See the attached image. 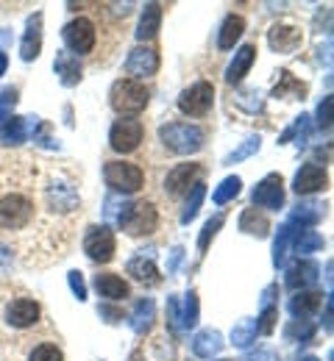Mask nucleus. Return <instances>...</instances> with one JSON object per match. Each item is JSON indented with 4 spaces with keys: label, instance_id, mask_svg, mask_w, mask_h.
<instances>
[{
    "label": "nucleus",
    "instance_id": "6ab92c4d",
    "mask_svg": "<svg viewBox=\"0 0 334 361\" xmlns=\"http://www.w3.org/2000/svg\"><path fill=\"white\" fill-rule=\"evenodd\" d=\"M254 59H256V47L254 45H242L234 53V61L229 64V70H226V81L229 84H239L242 78H245V73L251 70V64H254Z\"/></svg>",
    "mask_w": 334,
    "mask_h": 361
},
{
    "label": "nucleus",
    "instance_id": "c03bdc74",
    "mask_svg": "<svg viewBox=\"0 0 334 361\" xmlns=\"http://www.w3.org/2000/svg\"><path fill=\"white\" fill-rule=\"evenodd\" d=\"M6 45H11V34H8V31H0V53H3Z\"/></svg>",
    "mask_w": 334,
    "mask_h": 361
},
{
    "label": "nucleus",
    "instance_id": "393cba45",
    "mask_svg": "<svg viewBox=\"0 0 334 361\" xmlns=\"http://www.w3.org/2000/svg\"><path fill=\"white\" fill-rule=\"evenodd\" d=\"M321 217H323V206H318V203H304V206H295V212L290 214V223H287V226L309 228V226H315Z\"/></svg>",
    "mask_w": 334,
    "mask_h": 361
},
{
    "label": "nucleus",
    "instance_id": "a18cd8bd",
    "mask_svg": "<svg viewBox=\"0 0 334 361\" xmlns=\"http://www.w3.org/2000/svg\"><path fill=\"white\" fill-rule=\"evenodd\" d=\"M6 64H8V61H6V53H0V75L6 73Z\"/></svg>",
    "mask_w": 334,
    "mask_h": 361
},
{
    "label": "nucleus",
    "instance_id": "dca6fc26",
    "mask_svg": "<svg viewBox=\"0 0 334 361\" xmlns=\"http://www.w3.org/2000/svg\"><path fill=\"white\" fill-rule=\"evenodd\" d=\"M318 278V264L309 262V259H298L290 270H287V286L290 289H304L309 283H315Z\"/></svg>",
    "mask_w": 334,
    "mask_h": 361
},
{
    "label": "nucleus",
    "instance_id": "72a5a7b5",
    "mask_svg": "<svg viewBox=\"0 0 334 361\" xmlns=\"http://www.w3.org/2000/svg\"><path fill=\"white\" fill-rule=\"evenodd\" d=\"M28 361H64V356H61V350L56 345H40V348L31 350Z\"/></svg>",
    "mask_w": 334,
    "mask_h": 361
},
{
    "label": "nucleus",
    "instance_id": "f03ea898",
    "mask_svg": "<svg viewBox=\"0 0 334 361\" xmlns=\"http://www.w3.org/2000/svg\"><path fill=\"white\" fill-rule=\"evenodd\" d=\"M117 223L123 226L126 233H131V236H145V233L156 231L159 214H156L153 203L140 200V203H129V206H123V212L117 214Z\"/></svg>",
    "mask_w": 334,
    "mask_h": 361
},
{
    "label": "nucleus",
    "instance_id": "58836bf2",
    "mask_svg": "<svg viewBox=\"0 0 334 361\" xmlns=\"http://www.w3.org/2000/svg\"><path fill=\"white\" fill-rule=\"evenodd\" d=\"M67 281H70V289H73V295L78 298V300H87V283H84V275L78 270H73L67 275Z\"/></svg>",
    "mask_w": 334,
    "mask_h": 361
},
{
    "label": "nucleus",
    "instance_id": "2eb2a0df",
    "mask_svg": "<svg viewBox=\"0 0 334 361\" xmlns=\"http://www.w3.org/2000/svg\"><path fill=\"white\" fill-rule=\"evenodd\" d=\"M321 303H323V295H321V292H306V289H301L298 295L290 298V314L295 317V319H306V317L315 314V312L321 309Z\"/></svg>",
    "mask_w": 334,
    "mask_h": 361
},
{
    "label": "nucleus",
    "instance_id": "f704fd0d",
    "mask_svg": "<svg viewBox=\"0 0 334 361\" xmlns=\"http://www.w3.org/2000/svg\"><path fill=\"white\" fill-rule=\"evenodd\" d=\"M259 150V136H251V139H245V145L237 147L229 159H226V164H234V161H242V159H248L251 153H256Z\"/></svg>",
    "mask_w": 334,
    "mask_h": 361
},
{
    "label": "nucleus",
    "instance_id": "f3484780",
    "mask_svg": "<svg viewBox=\"0 0 334 361\" xmlns=\"http://www.w3.org/2000/svg\"><path fill=\"white\" fill-rule=\"evenodd\" d=\"M53 67H56V75L61 78L64 87H76V84L81 81V64H78V59H76L73 53L61 50V53L56 56Z\"/></svg>",
    "mask_w": 334,
    "mask_h": 361
},
{
    "label": "nucleus",
    "instance_id": "c85d7f7f",
    "mask_svg": "<svg viewBox=\"0 0 334 361\" xmlns=\"http://www.w3.org/2000/svg\"><path fill=\"white\" fill-rule=\"evenodd\" d=\"M256 334H259L256 319H242V322H237V325L232 328V342H234L237 348H248V345L256 339Z\"/></svg>",
    "mask_w": 334,
    "mask_h": 361
},
{
    "label": "nucleus",
    "instance_id": "f257e3e1",
    "mask_svg": "<svg viewBox=\"0 0 334 361\" xmlns=\"http://www.w3.org/2000/svg\"><path fill=\"white\" fill-rule=\"evenodd\" d=\"M109 103L120 114H140L148 106V90L140 81L120 78V81H114V87L109 92Z\"/></svg>",
    "mask_w": 334,
    "mask_h": 361
},
{
    "label": "nucleus",
    "instance_id": "cd10ccee",
    "mask_svg": "<svg viewBox=\"0 0 334 361\" xmlns=\"http://www.w3.org/2000/svg\"><path fill=\"white\" fill-rule=\"evenodd\" d=\"M321 247H323V236L318 231H309V228L298 231V236H295V253L298 256H306V253L321 250Z\"/></svg>",
    "mask_w": 334,
    "mask_h": 361
},
{
    "label": "nucleus",
    "instance_id": "c9c22d12",
    "mask_svg": "<svg viewBox=\"0 0 334 361\" xmlns=\"http://www.w3.org/2000/svg\"><path fill=\"white\" fill-rule=\"evenodd\" d=\"M17 106V92L14 90H3L0 92V126L11 117V109Z\"/></svg>",
    "mask_w": 334,
    "mask_h": 361
},
{
    "label": "nucleus",
    "instance_id": "e433bc0d",
    "mask_svg": "<svg viewBox=\"0 0 334 361\" xmlns=\"http://www.w3.org/2000/svg\"><path fill=\"white\" fill-rule=\"evenodd\" d=\"M195 322H198V295L190 292L187 295V309L181 317V328H195Z\"/></svg>",
    "mask_w": 334,
    "mask_h": 361
},
{
    "label": "nucleus",
    "instance_id": "a211bd4d",
    "mask_svg": "<svg viewBox=\"0 0 334 361\" xmlns=\"http://www.w3.org/2000/svg\"><path fill=\"white\" fill-rule=\"evenodd\" d=\"M201 173V167L198 164H179L176 170H170L167 173V180H165V189L170 192V195H181V192H187L190 189L192 178Z\"/></svg>",
    "mask_w": 334,
    "mask_h": 361
},
{
    "label": "nucleus",
    "instance_id": "9d476101",
    "mask_svg": "<svg viewBox=\"0 0 334 361\" xmlns=\"http://www.w3.org/2000/svg\"><path fill=\"white\" fill-rule=\"evenodd\" d=\"M159 70V53L150 50V47H134L129 53V61H126V73L131 75V81L137 78H148Z\"/></svg>",
    "mask_w": 334,
    "mask_h": 361
},
{
    "label": "nucleus",
    "instance_id": "423d86ee",
    "mask_svg": "<svg viewBox=\"0 0 334 361\" xmlns=\"http://www.w3.org/2000/svg\"><path fill=\"white\" fill-rule=\"evenodd\" d=\"M114 247H117L114 233L106 226H93L87 231V236H84V250H87V256H90L93 262H100V264L112 262Z\"/></svg>",
    "mask_w": 334,
    "mask_h": 361
},
{
    "label": "nucleus",
    "instance_id": "7ed1b4c3",
    "mask_svg": "<svg viewBox=\"0 0 334 361\" xmlns=\"http://www.w3.org/2000/svg\"><path fill=\"white\" fill-rule=\"evenodd\" d=\"M162 142L173 150V153H195L203 147V131L198 126L190 123H170V126H162Z\"/></svg>",
    "mask_w": 334,
    "mask_h": 361
},
{
    "label": "nucleus",
    "instance_id": "ddd939ff",
    "mask_svg": "<svg viewBox=\"0 0 334 361\" xmlns=\"http://www.w3.org/2000/svg\"><path fill=\"white\" fill-rule=\"evenodd\" d=\"M42 50V14H34L28 20V28H25V37H23V45H20V56L25 61H34Z\"/></svg>",
    "mask_w": 334,
    "mask_h": 361
},
{
    "label": "nucleus",
    "instance_id": "2f4dec72",
    "mask_svg": "<svg viewBox=\"0 0 334 361\" xmlns=\"http://www.w3.org/2000/svg\"><path fill=\"white\" fill-rule=\"evenodd\" d=\"M292 226H282L279 233H276V242H273V264L282 267L287 259V247H290V239H292Z\"/></svg>",
    "mask_w": 334,
    "mask_h": 361
},
{
    "label": "nucleus",
    "instance_id": "9b49d317",
    "mask_svg": "<svg viewBox=\"0 0 334 361\" xmlns=\"http://www.w3.org/2000/svg\"><path fill=\"white\" fill-rule=\"evenodd\" d=\"M6 319H8L11 328L25 331V328L37 325V319H40V303L31 300V298H17V300L6 309Z\"/></svg>",
    "mask_w": 334,
    "mask_h": 361
},
{
    "label": "nucleus",
    "instance_id": "ea45409f",
    "mask_svg": "<svg viewBox=\"0 0 334 361\" xmlns=\"http://www.w3.org/2000/svg\"><path fill=\"white\" fill-rule=\"evenodd\" d=\"M332 97H323V103L318 106V123L323 126V128H329L332 126Z\"/></svg>",
    "mask_w": 334,
    "mask_h": 361
},
{
    "label": "nucleus",
    "instance_id": "bb28decb",
    "mask_svg": "<svg viewBox=\"0 0 334 361\" xmlns=\"http://www.w3.org/2000/svg\"><path fill=\"white\" fill-rule=\"evenodd\" d=\"M150 325H153V300L145 298V300L137 303V309H134V314H131V328H134L137 334H148Z\"/></svg>",
    "mask_w": 334,
    "mask_h": 361
},
{
    "label": "nucleus",
    "instance_id": "4c0bfd02",
    "mask_svg": "<svg viewBox=\"0 0 334 361\" xmlns=\"http://www.w3.org/2000/svg\"><path fill=\"white\" fill-rule=\"evenodd\" d=\"M223 226V217H215V220H209L206 226H203V231H201V239H198V247L201 250H206L209 247V239L217 233V228Z\"/></svg>",
    "mask_w": 334,
    "mask_h": 361
},
{
    "label": "nucleus",
    "instance_id": "4be33fe9",
    "mask_svg": "<svg viewBox=\"0 0 334 361\" xmlns=\"http://www.w3.org/2000/svg\"><path fill=\"white\" fill-rule=\"evenodd\" d=\"M223 350V336L217 331H201L195 339H192V353L201 356V359H212L215 353Z\"/></svg>",
    "mask_w": 334,
    "mask_h": 361
},
{
    "label": "nucleus",
    "instance_id": "412c9836",
    "mask_svg": "<svg viewBox=\"0 0 334 361\" xmlns=\"http://www.w3.org/2000/svg\"><path fill=\"white\" fill-rule=\"evenodd\" d=\"M268 39H270L273 50L290 53V50H295V47L301 45V31L292 28V25H276V28H270V37Z\"/></svg>",
    "mask_w": 334,
    "mask_h": 361
},
{
    "label": "nucleus",
    "instance_id": "37998d69",
    "mask_svg": "<svg viewBox=\"0 0 334 361\" xmlns=\"http://www.w3.org/2000/svg\"><path fill=\"white\" fill-rule=\"evenodd\" d=\"M181 253H184L181 247H173V256H170V264H167V272H173V270H176V264L181 262Z\"/></svg>",
    "mask_w": 334,
    "mask_h": 361
},
{
    "label": "nucleus",
    "instance_id": "b1692460",
    "mask_svg": "<svg viewBox=\"0 0 334 361\" xmlns=\"http://www.w3.org/2000/svg\"><path fill=\"white\" fill-rule=\"evenodd\" d=\"M159 25H162V6L159 3H148L140 17V28H137V37L140 39H153L159 34Z\"/></svg>",
    "mask_w": 334,
    "mask_h": 361
},
{
    "label": "nucleus",
    "instance_id": "49530a36",
    "mask_svg": "<svg viewBox=\"0 0 334 361\" xmlns=\"http://www.w3.org/2000/svg\"><path fill=\"white\" fill-rule=\"evenodd\" d=\"M304 361H318V359H315V356H306V359H304Z\"/></svg>",
    "mask_w": 334,
    "mask_h": 361
},
{
    "label": "nucleus",
    "instance_id": "aec40b11",
    "mask_svg": "<svg viewBox=\"0 0 334 361\" xmlns=\"http://www.w3.org/2000/svg\"><path fill=\"white\" fill-rule=\"evenodd\" d=\"M153 250H148V256L140 253V256H134L131 262H129V275H134L137 281H143V283H159V270H156V264H153V256H150Z\"/></svg>",
    "mask_w": 334,
    "mask_h": 361
},
{
    "label": "nucleus",
    "instance_id": "c756f323",
    "mask_svg": "<svg viewBox=\"0 0 334 361\" xmlns=\"http://www.w3.org/2000/svg\"><path fill=\"white\" fill-rule=\"evenodd\" d=\"M239 228L245 231V233H251V236H268V220L262 217V214H256V209H248L245 214H242V220H239Z\"/></svg>",
    "mask_w": 334,
    "mask_h": 361
},
{
    "label": "nucleus",
    "instance_id": "39448f33",
    "mask_svg": "<svg viewBox=\"0 0 334 361\" xmlns=\"http://www.w3.org/2000/svg\"><path fill=\"white\" fill-rule=\"evenodd\" d=\"M212 103H215V87H212L209 81L192 84L190 90H184L181 97H179V109H181L184 114H190V117L206 114V111L212 109Z\"/></svg>",
    "mask_w": 334,
    "mask_h": 361
},
{
    "label": "nucleus",
    "instance_id": "0eeeda50",
    "mask_svg": "<svg viewBox=\"0 0 334 361\" xmlns=\"http://www.w3.org/2000/svg\"><path fill=\"white\" fill-rule=\"evenodd\" d=\"M64 42H67V47L73 53H78V56L90 53L95 47V25H93V20L78 17V20L67 23L64 25Z\"/></svg>",
    "mask_w": 334,
    "mask_h": 361
},
{
    "label": "nucleus",
    "instance_id": "5701e85b",
    "mask_svg": "<svg viewBox=\"0 0 334 361\" xmlns=\"http://www.w3.org/2000/svg\"><path fill=\"white\" fill-rule=\"evenodd\" d=\"M28 131H31V123L28 117H8L3 126H0V139L6 145H20L28 139Z\"/></svg>",
    "mask_w": 334,
    "mask_h": 361
},
{
    "label": "nucleus",
    "instance_id": "a19ab883",
    "mask_svg": "<svg viewBox=\"0 0 334 361\" xmlns=\"http://www.w3.org/2000/svg\"><path fill=\"white\" fill-rule=\"evenodd\" d=\"M167 322H170L173 331H181V314H179V300L176 298L167 300Z\"/></svg>",
    "mask_w": 334,
    "mask_h": 361
},
{
    "label": "nucleus",
    "instance_id": "473e14b6",
    "mask_svg": "<svg viewBox=\"0 0 334 361\" xmlns=\"http://www.w3.org/2000/svg\"><path fill=\"white\" fill-rule=\"evenodd\" d=\"M239 186H242V180L237 176H229V178L223 180L217 189H215V195H212V200L217 203V206H223V203H229L232 197H237L239 195Z\"/></svg>",
    "mask_w": 334,
    "mask_h": 361
},
{
    "label": "nucleus",
    "instance_id": "1a4fd4ad",
    "mask_svg": "<svg viewBox=\"0 0 334 361\" xmlns=\"http://www.w3.org/2000/svg\"><path fill=\"white\" fill-rule=\"evenodd\" d=\"M254 203L259 206V209H273V212H279L282 206H285V180L282 176H268V178H262L256 183V189H254Z\"/></svg>",
    "mask_w": 334,
    "mask_h": 361
},
{
    "label": "nucleus",
    "instance_id": "a878e982",
    "mask_svg": "<svg viewBox=\"0 0 334 361\" xmlns=\"http://www.w3.org/2000/svg\"><path fill=\"white\" fill-rule=\"evenodd\" d=\"M242 31H245V20H242L239 14L226 17V23H223V28H220V39H217V45L223 47V50L234 47V42L242 37Z\"/></svg>",
    "mask_w": 334,
    "mask_h": 361
},
{
    "label": "nucleus",
    "instance_id": "20e7f679",
    "mask_svg": "<svg viewBox=\"0 0 334 361\" xmlns=\"http://www.w3.org/2000/svg\"><path fill=\"white\" fill-rule=\"evenodd\" d=\"M103 178L106 183L114 189V192H123V195H131L137 192L145 183V173L143 167L131 164V161H109L103 167Z\"/></svg>",
    "mask_w": 334,
    "mask_h": 361
},
{
    "label": "nucleus",
    "instance_id": "f8f14e48",
    "mask_svg": "<svg viewBox=\"0 0 334 361\" xmlns=\"http://www.w3.org/2000/svg\"><path fill=\"white\" fill-rule=\"evenodd\" d=\"M329 183V176L321 164H304L298 173H295V180H292V189L298 195H312L318 189H323Z\"/></svg>",
    "mask_w": 334,
    "mask_h": 361
},
{
    "label": "nucleus",
    "instance_id": "79ce46f5",
    "mask_svg": "<svg viewBox=\"0 0 334 361\" xmlns=\"http://www.w3.org/2000/svg\"><path fill=\"white\" fill-rule=\"evenodd\" d=\"M245 361H279V359H276V353H270V350H259L256 356H248Z\"/></svg>",
    "mask_w": 334,
    "mask_h": 361
},
{
    "label": "nucleus",
    "instance_id": "6e6552de",
    "mask_svg": "<svg viewBox=\"0 0 334 361\" xmlns=\"http://www.w3.org/2000/svg\"><path fill=\"white\" fill-rule=\"evenodd\" d=\"M109 142L117 153H131L143 142V123L140 120H117L109 131Z\"/></svg>",
    "mask_w": 334,
    "mask_h": 361
},
{
    "label": "nucleus",
    "instance_id": "4468645a",
    "mask_svg": "<svg viewBox=\"0 0 334 361\" xmlns=\"http://www.w3.org/2000/svg\"><path fill=\"white\" fill-rule=\"evenodd\" d=\"M95 289L100 292V298H106V300H126L129 298V283L120 275H114V272L95 275Z\"/></svg>",
    "mask_w": 334,
    "mask_h": 361
},
{
    "label": "nucleus",
    "instance_id": "7c9ffc66",
    "mask_svg": "<svg viewBox=\"0 0 334 361\" xmlns=\"http://www.w3.org/2000/svg\"><path fill=\"white\" fill-rule=\"evenodd\" d=\"M203 197H206V186H203V183H192V192H190V197H187V206H184V212H181V223H184V226H187L190 220H195V214H198V209H201Z\"/></svg>",
    "mask_w": 334,
    "mask_h": 361
}]
</instances>
